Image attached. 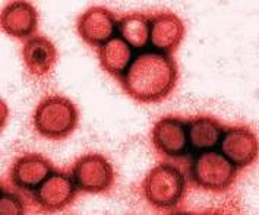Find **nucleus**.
<instances>
[{
    "label": "nucleus",
    "instance_id": "nucleus-6",
    "mask_svg": "<svg viewBox=\"0 0 259 215\" xmlns=\"http://www.w3.org/2000/svg\"><path fill=\"white\" fill-rule=\"evenodd\" d=\"M151 142L154 148L164 157H183L189 147L188 123L176 116L161 117L151 131Z\"/></svg>",
    "mask_w": 259,
    "mask_h": 215
},
{
    "label": "nucleus",
    "instance_id": "nucleus-13",
    "mask_svg": "<svg viewBox=\"0 0 259 215\" xmlns=\"http://www.w3.org/2000/svg\"><path fill=\"white\" fill-rule=\"evenodd\" d=\"M22 59L28 73L34 78H47L56 66L57 49L53 41L44 35L28 38L22 49Z\"/></svg>",
    "mask_w": 259,
    "mask_h": 215
},
{
    "label": "nucleus",
    "instance_id": "nucleus-16",
    "mask_svg": "<svg viewBox=\"0 0 259 215\" xmlns=\"http://www.w3.org/2000/svg\"><path fill=\"white\" fill-rule=\"evenodd\" d=\"M119 32L126 44L135 49H144L150 41V19L141 12L126 15L119 22Z\"/></svg>",
    "mask_w": 259,
    "mask_h": 215
},
{
    "label": "nucleus",
    "instance_id": "nucleus-9",
    "mask_svg": "<svg viewBox=\"0 0 259 215\" xmlns=\"http://www.w3.org/2000/svg\"><path fill=\"white\" fill-rule=\"evenodd\" d=\"M117 27L114 14L103 6L87 9L76 21V31L82 40L91 47H100L113 38Z\"/></svg>",
    "mask_w": 259,
    "mask_h": 215
},
{
    "label": "nucleus",
    "instance_id": "nucleus-11",
    "mask_svg": "<svg viewBox=\"0 0 259 215\" xmlns=\"http://www.w3.org/2000/svg\"><path fill=\"white\" fill-rule=\"evenodd\" d=\"M53 171V164L41 154H24L18 157L9 170V179L15 188L35 190Z\"/></svg>",
    "mask_w": 259,
    "mask_h": 215
},
{
    "label": "nucleus",
    "instance_id": "nucleus-12",
    "mask_svg": "<svg viewBox=\"0 0 259 215\" xmlns=\"http://www.w3.org/2000/svg\"><path fill=\"white\" fill-rule=\"evenodd\" d=\"M0 25L14 38H28L38 29V12L29 2H9L2 9Z\"/></svg>",
    "mask_w": 259,
    "mask_h": 215
},
{
    "label": "nucleus",
    "instance_id": "nucleus-15",
    "mask_svg": "<svg viewBox=\"0 0 259 215\" xmlns=\"http://www.w3.org/2000/svg\"><path fill=\"white\" fill-rule=\"evenodd\" d=\"M97 54L103 70L117 79L122 78L124 70L131 65V59H132L131 46L126 44L119 37L111 38L103 46H100Z\"/></svg>",
    "mask_w": 259,
    "mask_h": 215
},
{
    "label": "nucleus",
    "instance_id": "nucleus-7",
    "mask_svg": "<svg viewBox=\"0 0 259 215\" xmlns=\"http://www.w3.org/2000/svg\"><path fill=\"white\" fill-rule=\"evenodd\" d=\"M76 190L73 179L65 173L52 171L34 190V199L42 211L57 212L63 211L75 201Z\"/></svg>",
    "mask_w": 259,
    "mask_h": 215
},
{
    "label": "nucleus",
    "instance_id": "nucleus-4",
    "mask_svg": "<svg viewBox=\"0 0 259 215\" xmlns=\"http://www.w3.org/2000/svg\"><path fill=\"white\" fill-rule=\"evenodd\" d=\"M191 177L196 188L223 193L232 188L237 177V168L223 154L209 149L196 154L191 165Z\"/></svg>",
    "mask_w": 259,
    "mask_h": 215
},
{
    "label": "nucleus",
    "instance_id": "nucleus-5",
    "mask_svg": "<svg viewBox=\"0 0 259 215\" xmlns=\"http://www.w3.org/2000/svg\"><path fill=\"white\" fill-rule=\"evenodd\" d=\"M72 179L76 189L83 193H107L114 183V170L106 157L90 152L73 164Z\"/></svg>",
    "mask_w": 259,
    "mask_h": 215
},
{
    "label": "nucleus",
    "instance_id": "nucleus-3",
    "mask_svg": "<svg viewBox=\"0 0 259 215\" xmlns=\"http://www.w3.org/2000/svg\"><path fill=\"white\" fill-rule=\"evenodd\" d=\"M144 196L157 209H171L182 202L186 192V179L173 164H158L151 168L142 183Z\"/></svg>",
    "mask_w": 259,
    "mask_h": 215
},
{
    "label": "nucleus",
    "instance_id": "nucleus-8",
    "mask_svg": "<svg viewBox=\"0 0 259 215\" xmlns=\"http://www.w3.org/2000/svg\"><path fill=\"white\" fill-rule=\"evenodd\" d=\"M223 155L236 168H245L258 157V139L247 126L227 127L220 139Z\"/></svg>",
    "mask_w": 259,
    "mask_h": 215
},
{
    "label": "nucleus",
    "instance_id": "nucleus-17",
    "mask_svg": "<svg viewBox=\"0 0 259 215\" xmlns=\"http://www.w3.org/2000/svg\"><path fill=\"white\" fill-rule=\"evenodd\" d=\"M0 211H2V214H24L25 206L15 193L8 192L6 189H2Z\"/></svg>",
    "mask_w": 259,
    "mask_h": 215
},
{
    "label": "nucleus",
    "instance_id": "nucleus-1",
    "mask_svg": "<svg viewBox=\"0 0 259 215\" xmlns=\"http://www.w3.org/2000/svg\"><path fill=\"white\" fill-rule=\"evenodd\" d=\"M179 81L178 63L170 54L141 53L120 78L123 91L144 104L164 101Z\"/></svg>",
    "mask_w": 259,
    "mask_h": 215
},
{
    "label": "nucleus",
    "instance_id": "nucleus-2",
    "mask_svg": "<svg viewBox=\"0 0 259 215\" xmlns=\"http://www.w3.org/2000/svg\"><path fill=\"white\" fill-rule=\"evenodd\" d=\"M79 120L76 106L63 95H47L32 114V127L41 138L62 141L75 132Z\"/></svg>",
    "mask_w": 259,
    "mask_h": 215
},
{
    "label": "nucleus",
    "instance_id": "nucleus-14",
    "mask_svg": "<svg viewBox=\"0 0 259 215\" xmlns=\"http://www.w3.org/2000/svg\"><path fill=\"white\" fill-rule=\"evenodd\" d=\"M223 132L221 123L211 116H195L188 121V142L196 154L215 148Z\"/></svg>",
    "mask_w": 259,
    "mask_h": 215
},
{
    "label": "nucleus",
    "instance_id": "nucleus-10",
    "mask_svg": "<svg viewBox=\"0 0 259 215\" xmlns=\"http://www.w3.org/2000/svg\"><path fill=\"white\" fill-rule=\"evenodd\" d=\"M185 24L175 12L161 11L150 19L151 44L164 54H170L178 50L185 38Z\"/></svg>",
    "mask_w": 259,
    "mask_h": 215
}]
</instances>
